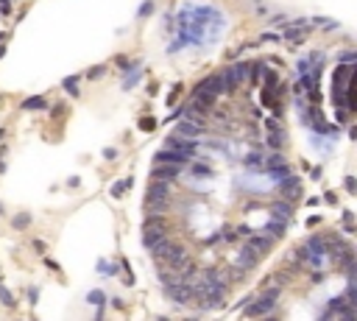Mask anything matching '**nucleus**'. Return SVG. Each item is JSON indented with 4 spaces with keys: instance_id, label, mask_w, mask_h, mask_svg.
<instances>
[{
    "instance_id": "2",
    "label": "nucleus",
    "mask_w": 357,
    "mask_h": 321,
    "mask_svg": "<svg viewBox=\"0 0 357 321\" xmlns=\"http://www.w3.org/2000/svg\"><path fill=\"white\" fill-rule=\"evenodd\" d=\"M265 288H268V285H265ZM276 296H279V288H268V291L262 293V296H257L254 302H251L246 310H243V313H246L248 318H257V315H268L273 307H276Z\"/></svg>"
},
{
    "instance_id": "4",
    "label": "nucleus",
    "mask_w": 357,
    "mask_h": 321,
    "mask_svg": "<svg viewBox=\"0 0 357 321\" xmlns=\"http://www.w3.org/2000/svg\"><path fill=\"white\" fill-rule=\"evenodd\" d=\"M165 293H168L176 304H187L190 299H193V291H190V285L184 282V279H176V282L165 285Z\"/></svg>"
},
{
    "instance_id": "20",
    "label": "nucleus",
    "mask_w": 357,
    "mask_h": 321,
    "mask_svg": "<svg viewBox=\"0 0 357 321\" xmlns=\"http://www.w3.org/2000/svg\"><path fill=\"white\" fill-rule=\"evenodd\" d=\"M0 299H3V304H9V307H14V299L9 291H0Z\"/></svg>"
},
{
    "instance_id": "5",
    "label": "nucleus",
    "mask_w": 357,
    "mask_h": 321,
    "mask_svg": "<svg viewBox=\"0 0 357 321\" xmlns=\"http://www.w3.org/2000/svg\"><path fill=\"white\" fill-rule=\"evenodd\" d=\"M165 148H170V151H179V154H184V157L193 159L195 148H198V140H190V137H179V134H173V137L165 143Z\"/></svg>"
},
{
    "instance_id": "18",
    "label": "nucleus",
    "mask_w": 357,
    "mask_h": 321,
    "mask_svg": "<svg viewBox=\"0 0 357 321\" xmlns=\"http://www.w3.org/2000/svg\"><path fill=\"white\" fill-rule=\"evenodd\" d=\"M190 173H193L195 179H201V176H212V168L206 162H193L190 165Z\"/></svg>"
},
{
    "instance_id": "12",
    "label": "nucleus",
    "mask_w": 357,
    "mask_h": 321,
    "mask_svg": "<svg viewBox=\"0 0 357 321\" xmlns=\"http://www.w3.org/2000/svg\"><path fill=\"white\" fill-rule=\"evenodd\" d=\"M257 263H260V257H257V254H251L248 248H243L240 254H237L235 266H237V268H243V271H251V268H254Z\"/></svg>"
},
{
    "instance_id": "6",
    "label": "nucleus",
    "mask_w": 357,
    "mask_h": 321,
    "mask_svg": "<svg viewBox=\"0 0 357 321\" xmlns=\"http://www.w3.org/2000/svg\"><path fill=\"white\" fill-rule=\"evenodd\" d=\"M279 196L288 201H299L302 199V182H299L296 176H284V179H279Z\"/></svg>"
},
{
    "instance_id": "19",
    "label": "nucleus",
    "mask_w": 357,
    "mask_h": 321,
    "mask_svg": "<svg viewBox=\"0 0 357 321\" xmlns=\"http://www.w3.org/2000/svg\"><path fill=\"white\" fill-rule=\"evenodd\" d=\"M48 103H45V98H31V101L23 103V109H45Z\"/></svg>"
},
{
    "instance_id": "17",
    "label": "nucleus",
    "mask_w": 357,
    "mask_h": 321,
    "mask_svg": "<svg viewBox=\"0 0 357 321\" xmlns=\"http://www.w3.org/2000/svg\"><path fill=\"white\" fill-rule=\"evenodd\" d=\"M262 159H265V157H262L260 151L248 154V159H246V168L251 170V173H260V170H262Z\"/></svg>"
},
{
    "instance_id": "23",
    "label": "nucleus",
    "mask_w": 357,
    "mask_h": 321,
    "mask_svg": "<svg viewBox=\"0 0 357 321\" xmlns=\"http://www.w3.org/2000/svg\"><path fill=\"white\" fill-rule=\"evenodd\" d=\"M14 224H17V226H25V224H28V218H25V215H20V218H14Z\"/></svg>"
},
{
    "instance_id": "1",
    "label": "nucleus",
    "mask_w": 357,
    "mask_h": 321,
    "mask_svg": "<svg viewBox=\"0 0 357 321\" xmlns=\"http://www.w3.org/2000/svg\"><path fill=\"white\" fill-rule=\"evenodd\" d=\"M146 207H148V212H165L168 210L170 207V182H157V179H154V184L146 193Z\"/></svg>"
},
{
    "instance_id": "15",
    "label": "nucleus",
    "mask_w": 357,
    "mask_h": 321,
    "mask_svg": "<svg viewBox=\"0 0 357 321\" xmlns=\"http://www.w3.org/2000/svg\"><path fill=\"white\" fill-rule=\"evenodd\" d=\"M284 226H288V221H279V218H271V215H268V221H265V226H262V232L271 229V237H282V235H284Z\"/></svg>"
},
{
    "instance_id": "10",
    "label": "nucleus",
    "mask_w": 357,
    "mask_h": 321,
    "mask_svg": "<svg viewBox=\"0 0 357 321\" xmlns=\"http://www.w3.org/2000/svg\"><path fill=\"white\" fill-rule=\"evenodd\" d=\"M248 73H251V65H235L232 70H224V76H226V87H229V90H235L237 84H243V81H246Z\"/></svg>"
},
{
    "instance_id": "11",
    "label": "nucleus",
    "mask_w": 357,
    "mask_h": 321,
    "mask_svg": "<svg viewBox=\"0 0 357 321\" xmlns=\"http://www.w3.org/2000/svg\"><path fill=\"white\" fill-rule=\"evenodd\" d=\"M154 162H165V165H187L190 157H184V154H179V151H170V148H162V151L154 157Z\"/></svg>"
},
{
    "instance_id": "7",
    "label": "nucleus",
    "mask_w": 357,
    "mask_h": 321,
    "mask_svg": "<svg viewBox=\"0 0 357 321\" xmlns=\"http://www.w3.org/2000/svg\"><path fill=\"white\" fill-rule=\"evenodd\" d=\"M195 90H198V92H209V95H221V92H226L229 87H226V76L224 73H215V76H209L206 81H201Z\"/></svg>"
},
{
    "instance_id": "8",
    "label": "nucleus",
    "mask_w": 357,
    "mask_h": 321,
    "mask_svg": "<svg viewBox=\"0 0 357 321\" xmlns=\"http://www.w3.org/2000/svg\"><path fill=\"white\" fill-rule=\"evenodd\" d=\"M184 170V165H165V162H157V168L151 170V179L157 182H173L176 176Z\"/></svg>"
},
{
    "instance_id": "16",
    "label": "nucleus",
    "mask_w": 357,
    "mask_h": 321,
    "mask_svg": "<svg viewBox=\"0 0 357 321\" xmlns=\"http://www.w3.org/2000/svg\"><path fill=\"white\" fill-rule=\"evenodd\" d=\"M184 115H187V120L195 123V126H201V129L206 126V112L198 109V106H187V112H184Z\"/></svg>"
},
{
    "instance_id": "21",
    "label": "nucleus",
    "mask_w": 357,
    "mask_h": 321,
    "mask_svg": "<svg viewBox=\"0 0 357 321\" xmlns=\"http://www.w3.org/2000/svg\"><path fill=\"white\" fill-rule=\"evenodd\" d=\"M64 87H67V90H70V92H73V95H76V92H79V87H76V81H73V79H70V81H64Z\"/></svg>"
},
{
    "instance_id": "22",
    "label": "nucleus",
    "mask_w": 357,
    "mask_h": 321,
    "mask_svg": "<svg viewBox=\"0 0 357 321\" xmlns=\"http://www.w3.org/2000/svg\"><path fill=\"white\" fill-rule=\"evenodd\" d=\"M139 126H142V129H146V132H151V129H154V123H151V117H146V120H142V123H139Z\"/></svg>"
},
{
    "instance_id": "3",
    "label": "nucleus",
    "mask_w": 357,
    "mask_h": 321,
    "mask_svg": "<svg viewBox=\"0 0 357 321\" xmlns=\"http://www.w3.org/2000/svg\"><path fill=\"white\" fill-rule=\"evenodd\" d=\"M271 246H273V237H268L265 232H262V235L248 232V235H246V248L251 251V254H257V257L268 254V251H271Z\"/></svg>"
},
{
    "instance_id": "14",
    "label": "nucleus",
    "mask_w": 357,
    "mask_h": 321,
    "mask_svg": "<svg viewBox=\"0 0 357 321\" xmlns=\"http://www.w3.org/2000/svg\"><path fill=\"white\" fill-rule=\"evenodd\" d=\"M268 146H271L273 151L282 148V129H279L273 120H268Z\"/></svg>"
},
{
    "instance_id": "9",
    "label": "nucleus",
    "mask_w": 357,
    "mask_h": 321,
    "mask_svg": "<svg viewBox=\"0 0 357 321\" xmlns=\"http://www.w3.org/2000/svg\"><path fill=\"white\" fill-rule=\"evenodd\" d=\"M268 215L271 218H279V221H293V201L288 199H279L268 207Z\"/></svg>"
},
{
    "instance_id": "13",
    "label": "nucleus",
    "mask_w": 357,
    "mask_h": 321,
    "mask_svg": "<svg viewBox=\"0 0 357 321\" xmlns=\"http://www.w3.org/2000/svg\"><path fill=\"white\" fill-rule=\"evenodd\" d=\"M201 132H204V129L195 126V123H190V120H184V123H179V126H176V134H179V137H190V140H198Z\"/></svg>"
}]
</instances>
